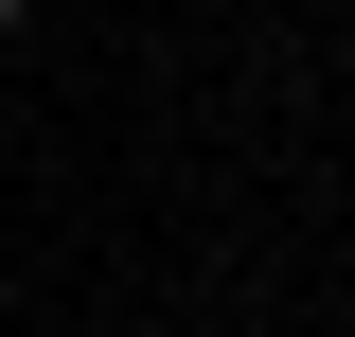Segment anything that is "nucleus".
<instances>
[{
	"label": "nucleus",
	"instance_id": "obj_1",
	"mask_svg": "<svg viewBox=\"0 0 355 337\" xmlns=\"http://www.w3.org/2000/svg\"><path fill=\"white\" fill-rule=\"evenodd\" d=\"M0 36H18V0H0Z\"/></svg>",
	"mask_w": 355,
	"mask_h": 337
}]
</instances>
